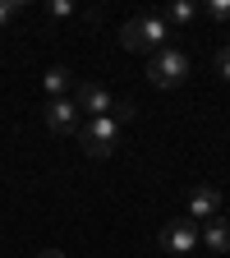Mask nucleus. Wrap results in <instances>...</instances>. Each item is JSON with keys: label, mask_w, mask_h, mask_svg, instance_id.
I'll list each match as a JSON object with an SVG mask.
<instances>
[{"label": "nucleus", "mask_w": 230, "mask_h": 258, "mask_svg": "<svg viewBox=\"0 0 230 258\" xmlns=\"http://www.w3.org/2000/svg\"><path fill=\"white\" fill-rule=\"evenodd\" d=\"M166 37H171V23L161 19V14H138V19H129L120 28V46L124 51H138V55L166 51Z\"/></svg>", "instance_id": "nucleus-1"}, {"label": "nucleus", "mask_w": 230, "mask_h": 258, "mask_svg": "<svg viewBox=\"0 0 230 258\" xmlns=\"http://www.w3.org/2000/svg\"><path fill=\"white\" fill-rule=\"evenodd\" d=\"M120 134H124V129L115 124V115H97V120L79 124V143H83L88 157H111L120 148Z\"/></svg>", "instance_id": "nucleus-2"}, {"label": "nucleus", "mask_w": 230, "mask_h": 258, "mask_svg": "<svg viewBox=\"0 0 230 258\" xmlns=\"http://www.w3.org/2000/svg\"><path fill=\"white\" fill-rule=\"evenodd\" d=\"M147 79H152L157 88H175V83H184V79H189V55L175 51V46L157 51L152 64H147Z\"/></svg>", "instance_id": "nucleus-3"}, {"label": "nucleus", "mask_w": 230, "mask_h": 258, "mask_svg": "<svg viewBox=\"0 0 230 258\" xmlns=\"http://www.w3.org/2000/svg\"><path fill=\"white\" fill-rule=\"evenodd\" d=\"M157 240H161V249H166V253L184 258V253H193V249H198V221H189V217H180V221H166Z\"/></svg>", "instance_id": "nucleus-4"}, {"label": "nucleus", "mask_w": 230, "mask_h": 258, "mask_svg": "<svg viewBox=\"0 0 230 258\" xmlns=\"http://www.w3.org/2000/svg\"><path fill=\"white\" fill-rule=\"evenodd\" d=\"M42 120H46L51 134H79V106H74V97H55V102H46Z\"/></svg>", "instance_id": "nucleus-5"}, {"label": "nucleus", "mask_w": 230, "mask_h": 258, "mask_svg": "<svg viewBox=\"0 0 230 258\" xmlns=\"http://www.w3.org/2000/svg\"><path fill=\"white\" fill-rule=\"evenodd\" d=\"M74 106H79V111H88V115L97 120V115H111L115 97H111L102 83H79V88H74Z\"/></svg>", "instance_id": "nucleus-6"}, {"label": "nucleus", "mask_w": 230, "mask_h": 258, "mask_svg": "<svg viewBox=\"0 0 230 258\" xmlns=\"http://www.w3.org/2000/svg\"><path fill=\"white\" fill-rule=\"evenodd\" d=\"M212 217H221V194L212 184H198L189 194V221H212Z\"/></svg>", "instance_id": "nucleus-7"}, {"label": "nucleus", "mask_w": 230, "mask_h": 258, "mask_svg": "<svg viewBox=\"0 0 230 258\" xmlns=\"http://www.w3.org/2000/svg\"><path fill=\"white\" fill-rule=\"evenodd\" d=\"M198 240H203L212 253H230V221H225V217H212L203 231H198Z\"/></svg>", "instance_id": "nucleus-8"}, {"label": "nucleus", "mask_w": 230, "mask_h": 258, "mask_svg": "<svg viewBox=\"0 0 230 258\" xmlns=\"http://www.w3.org/2000/svg\"><path fill=\"white\" fill-rule=\"evenodd\" d=\"M42 88L51 92V102H55V97H69V88H74V74L64 70V64H55V70H46V74H42Z\"/></svg>", "instance_id": "nucleus-9"}, {"label": "nucleus", "mask_w": 230, "mask_h": 258, "mask_svg": "<svg viewBox=\"0 0 230 258\" xmlns=\"http://www.w3.org/2000/svg\"><path fill=\"white\" fill-rule=\"evenodd\" d=\"M166 23H193L198 19V5H189V0H175V5H166V14H161Z\"/></svg>", "instance_id": "nucleus-10"}, {"label": "nucleus", "mask_w": 230, "mask_h": 258, "mask_svg": "<svg viewBox=\"0 0 230 258\" xmlns=\"http://www.w3.org/2000/svg\"><path fill=\"white\" fill-rule=\"evenodd\" d=\"M19 10H23V0H0V28H10Z\"/></svg>", "instance_id": "nucleus-11"}, {"label": "nucleus", "mask_w": 230, "mask_h": 258, "mask_svg": "<svg viewBox=\"0 0 230 258\" xmlns=\"http://www.w3.org/2000/svg\"><path fill=\"white\" fill-rule=\"evenodd\" d=\"M111 115H115V124L124 129L129 120H134V102H115V106H111Z\"/></svg>", "instance_id": "nucleus-12"}, {"label": "nucleus", "mask_w": 230, "mask_h": 258, "mask_svg": "<svg viewBox=\"0 0 230 258\" xmlns=\"http://www.w3.org/2000/svg\"><path fill=\"white\" fill-rule=\"evenodd\" d=\"M212 64H216V74H221V79L230 83V46H221V51L212 55Z\"/></svg>", "instance_id": "nucleus-13"}, {"label": "nucleus", "mask_w": 230, "mask_h": 258, "mask_svg": "<svg viewBox=\"0 0 230 258\" xmlns=\"http://www.w3.org/2000/svg\"><path fill=\"white\" fill-rule=\"evenodd\" d=\"M46 14H51V19H69V14H74V0H51Z\"/></svg>", "instance_id": "nucleus-14"}, {"label": "nucleus", "mask_w": 230, "mask_h": 258, "mask_svg": "<svg viewBox=\"0 0 230 258\" xmlns=\"http://www.w3.org/2000/svg\"><path fill=\"white\" fill-rule=\"evenodd\" d=\"M207 14L212 19H230V0H207Z\"/></svg>", "instance_id": "nucleus-15"}, {"label": "nucleus", "mask_w": 230, "mask_h": 258, "mask_svg": "<svg viewBox=\"0 0 230 258\" xmlns=\"http://www.w3.org/2000/svg\"><path fill=\"white\" fill-rule=\"evenodd\" d=\"M37 258H64V253H60V249H42Z\"/></svg>", "instance_id": "nucleus-16"}]
</instances>
